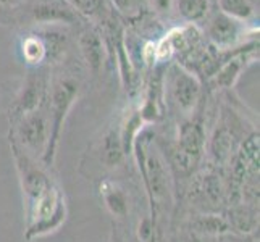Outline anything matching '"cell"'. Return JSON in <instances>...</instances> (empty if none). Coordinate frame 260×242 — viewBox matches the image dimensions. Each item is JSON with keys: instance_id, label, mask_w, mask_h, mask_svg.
I'll use <instances>...</instances> for the list:
<instances>
[{"instance_id": "ac0fdd59", "label": "cell", "mask_w": 260, "mask_h": 242, "mask_svg": "<svg viewBox=\"0 0 260 242\" xmlns=\"http://www.w3.org/2000/svg\"><path fill=\"white\" fill-rule=\"evenodd\" d=\"M109 242H129V236L126 234V231H124V226L121 223L112 221Z\"/></svg>"}, {"instance_id": "52a82bcc", "label": "cell", "mask_w": 260, "mask_h": 242, "mask_svg": "<svg viewBox=\"0 0 260 242\" xmlns=\"http://www.w3.org/2000/svg\"><path fill=\"white\" fill-rule=\"evenodd\" d=\"M99 195L104 209L109 212L115 223H123L131 215V197L128 189L121 184V181L110 176H104L99 179Z\"/></svg>"}, {"instance_id": "d6986e66", "label": "cell", "mask_w": 260, "mask_h": 242, "mask_svg": "<svg viewBox=\"0 0 260 242\" xmlns=\"http://www.w3.org/2000/svg\"><path fill=\"white\" fill-rule=\"evenodd\" d=\"M168 4H170V0H154V5L158 8V10H165Z\"/></svg>"}, {"instance_id": "5b68a950", "label": "cell", "mask_w": 260, "mask_h": 242, "mask_svg": "<svg viewBox=\"0 0 260 242\" xmlns=\"http://www.w3.org/2000/svg\"><path fill=\"white\" fill-rule=\"evenodd\" d=\"M49 118L46 107L31 113H26L20 118L10 121V132L8 137H12L24 152H28L34 158L42 160L49 144Z\"/></svg>"}, {"instance_id": "ba28073f", "label": "cell", "mask_w": 260, "mask_h": 242, "mask_svg": "<svg viewBox=\"0 0 260 242\" xmlns=\"http://www.w3.org/2000/svg\"><path fill=\"white\" fill-rule=\"evenodd\" d=\"M255 47H257V44L254 42V44H250V46H246V49L241 47L239 50L233 53L231 57H228L225 60V63L217 70V73L209 79L210 86L213 89H233L235 87L238 79L247 70V66L252 65L257 60Z\"/></svg>"}, {"instance_id": "9c48e42d", "label": "cell", "mask_w": 260, "mask_h": 242, "mask_svg": "<svg viewBox=\"0 0 260 242\" xmlns=\"http://www.w3.org/2000/svg\"><path fill=\"white\" fill-rule=\"evenodd\" d=\"M207 36L210 46L218 50H233L239 47V42L243 39V21L235 20L225 13L215 15L209 26Z\"/></svg>"}, {"instance_id": "277c9868", "label": "cell", "mask_w": 260, "mask_h": 242, "mask_svg": "<svg viewBox=\"0 0 260 242\" xmlns=\"http://www.w3.org/2000/svg\"><path fill=\"white\" fill-rule=\"evenodd\" d=\"M165 98L170 100L183 120L191 118L201 109L202 83L197 75L179 63H173L164 75ZM165 100V102H167Z\"/></svg>"}, {"instance_id": "e0dca14e", "label": "cell", "mask_w": 260, "mask_h": 242, "mask_svg": "<svg viewBox=\"0 0 260 242\" xmlns=\"http://www.w3.org/2000/svg\"><path fill=\"white\" fill-rule=\"evenodd\" d=\"M112 4L116 8V12L121 16L128 18V20H134V18L141 16V0H112Z\"/></svg>"}, {"instance_id": "7c38bea8", "label": "cell", "mask_w": 260, "mask_h": 242, "mask_svg": "<svg viewBox=\"0 0 260 242\" xmlns=\"http://www.w3.org/2000/svg\"><path fill=\"white\" fill-rule=\"evenodd\" d=\"M79 50H81V55L86 61L87 70L91 71L94 76H97L102 71L105 60H107V46L105 41L101 34L94 29H87L81 36H79Z\"/></svg>"}, {"instance_id": "6da1fadb", "label": "cell", "mask_w": 260, "mask_h": 242, "mask_svg": "<svg viewBox=\"0 0 260 242\" xmlns=\"http://www.w3.org/2000/svg\"><path fill=\"white\" fill-rule=\"evenodd\" d=\"M8 144L21 189L24 239L32 242L55 234L68 218L63 187L53 175V168L24 152L12 137H8Z\"/></svg>"}, {"instance_id": "4fadbf2b", "label": "cell", "mask_w": 260, "mask_h": 242, "mask_svg": "<svg viewBox=\"0 0 260 242\" xmlns=\"http://www.w3.org/2000/svg\"><path fill=\"white\" fill-rule=\"evenodd\" d=\"M21 53L26 63L34 68H39L47 60L46 44H44V41L39 36H29V38H26L21 44Z\"/></svg>"}, {"instance_id": "8fae6325", "label": "cell", "mask_w": 260, "mask_h": 242, "mask_svg": "<svg viewBox=\"0 0 260 242\" xmlns=\"http://www.w3.org/2000/svg\"><path fill=\"white\" fill-rule=\"evenodd\" d=\"M31 16L41 24H75L79 15L65 0H41L31 8Z\"/></svg>"}, {"instance_id": "7a4b0ae2", "label": "cell", "mask_w": 260, "mask_h": 242, "mask_svg": "<svg viewBox=\"0 0 260 242\" xmlns=\"http://www.w3.org/2000/svg\"><path fill=\"white\" fill-rule=\"evenodd\" d=\"M133 157L136 160L141 181L149 202V217L158 226L160 217H164L165 212L170 215L175 213L176 191L167 158L160 149L155 132L150 129V126L144 128L138 134L133 146Z\"/></svg>"}, {"instance_id": "3957f363", "label": "cell", "mask_w": 260, "mask_h": 242, "mask_svg": "<svg viewBox=\"0 0 260 242\" xmlns=\"http://www.w3.org/2000/svg\"><path fill=\"white\" fill-rule=\"evenodd\" d=\"M79 94H81V83L71 75L60 76L49 84L46 110H47L50 134H49V144L46 149V154H44L41 160L49 168H53V165H55L61 132H63L65 123L71 109L78 102Z\"/></svg>"}, {"instance_id": "5bb4252c", "label": "cell", "mask_w": 260, "mask_h": 242, "mask_svg": "<svg viewBox=\"0 0 260 242\" xmlns=\"http://www.w3.org/2000/svg\"><path fill=\"white\" fill-rule=\"evenodd\" d=\"M178 13L187 23H196L205 18L209 12V0H173Z\"/></svg>"}, {"instance_id": "9a60e30c", "label": "cell", "mask_w": 260, "mask_h": 242, "mask_svg": "<svg viewBox=\"0 0 260 242\" xmlns=\"http://www.w3.org/2000/svg\"><path fill=\"white\" fill-rule=\"evenodd\" d=\"M220 13H225L235 20L244 21L252 16L254 8L249 0H218Z\"/></svg>"}, {"instance_id": "30bf717a", "label": "cell", "mask_w": 260, "mask_h": 242, "mask_svg": "<svg viewBox=\"0 0 260 242\" xmlns=\"http://www.w3.org/2000/svg\"><path fill=\"white\" fill-rule=\"evenodd\" d=\"M95 158L101 168L107 169V171H113V169L124 165V160L128 158V155L123 147L118 124L115 128H110L102 136L95 149Z\"/></svg>"}, {"instance_id": "ffe728a7", "label": "cell", "mask_w": 260, "mask_h": 242, "mask_svg": "<svg viewBox=\"0 0 260 242\" xmlns=\"http://www.w3.org/2000/svg\"><path fill=\"white\" fill-rule=\"evenodd\" d=\"M0 2H5V4H15V2H20V0H0Z\"/></svg>"}, {"instance_id": "8992f818", "label": "cell", "mask_w": 260, "mask_h": 242, "mask_svg": "<svg viewBox=\"0 0 260 242\" xmlns=\"http://www.w3.org/2000/svg\"><path fill=\"white\" fill-rule=\"evenodd\" d=\"M49 76L46 71L41 68H36L34 71L26 76L24 83L18 92L15 102L10 109V121L20 118V116L31 113L34 110H39L47 103L49 95Z\"/></svg>"}, {"instance_id": "2e32d148", "label": "cell", "mask_w": 260, "mask_h": 242, "mask_svg": "<svg viewBox=\"0 0 260 242\" xmlns=\"http://www.w3.org/2000/svg\"><path fill=\"white\" fill-rule=\"evenodd\" d=\"M78 15L87 18L101 16L105 12V0H65Z\"/></svg>"}]
</instances>
